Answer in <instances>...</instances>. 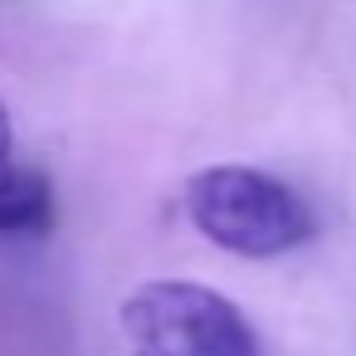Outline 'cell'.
Wrapping results in <instances>:
<instances>
[{
  "mask_svg": "<svg viewBox=\"0 0 356 356\" xmlns=\"http://www.w3.org/2000/svg\"><path fill=\"white\" fill-rule=\"evenodd\" d=\"M191 225L225 254L278 259L312 239V210L293 186L254 166H205L186 181Z\"/></svg>",
  "mask_w": 356,
  "mask_h": 356,
  "instance_id": "obj_1",
  "label": "cell"
},
{
  "mask_svg": "<svg viewBox=\"0 0 356 356\" xmlns=\"http://www.w3.org/2000/svg\"><path fill=\"white\" fill-rule=\"evenodd\" d=\"M54 229V191L35 166H0V239H40Z\"/></svg>",
  "mask_w": 356,
  "mask_h": 356,
  "instance_id": "obj_3",
  "label": "cell"
},
{
  "mask_svg": "<svg viewBox=\"0 0 356 356\" xmlns=\"http://www.w3.org/2000/svg\"><path fill=\"white\" fill-rule=\"evenodd\" d=\"M10 147H15V132H10V108H6V98H0V166L10 161Z\"/></svg>",
  "mask_w": 356,
  "mask_h": 356,
  "instance_id": "obj_4",
  "label": "cell"
},
{
  "mask_svg": "<svg viewBox=\"0 0 356 356\" xmlns=\"http://www.w3.org/2000/svg\"><path fill=\"white\" fill-rule=\"evenodd\" d=\"M118 317L142 356H264L254 322L225 293L191 278L137 283Z\"/></svg>",
  "mask_w": 356,
  "mask_h": 356,
  "instance_id": "obj_2",
  "label": "cell"
}]
</instances>
